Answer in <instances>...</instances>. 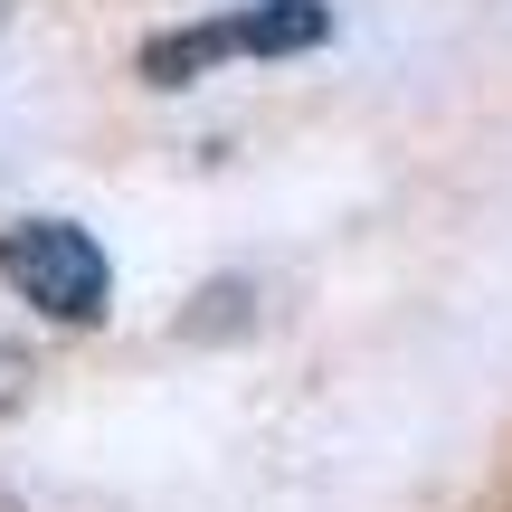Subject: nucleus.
Returning a JSON list of instances; mask_svg holds the SVG:
<instances>
[{
    "label": "nucleus",
    "mask_w": 512,
    "mask_h": 512,
    "mask_svg": "<svg viewBox=\"0 0 512 512\" xmlns=\"http://www.w3.org/2000/svg\"><path fill=\"white\" fill-rule=\"evenodd\" d=\"M332 38V10L323 0H228V10L190 19V29H162L143 38V76L152 86H190V76L228 67V57H304Z\"/></svg>",
    "instance_id": "f257e3e1"
},
{
    "label": "nucleus",
    "mask_w": 512,
    "mask_h": 512,
    "mask_svg": "<svg viewBox=\"0 0 512 512\" xmlns=\"http://www.w3.org/2000/svg\"><path fill=\"white\" fill-rule=\"evenodd\" d=\"M0 285L38 304L48 323H105L114 313V256L76 219H10L0 228Z\"/></svg>",
    "instance_id": "f03ea898"
}]
</instances>
